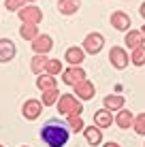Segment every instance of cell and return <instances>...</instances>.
Wrapping results in <instances>:
<instances>
[{"label": "cell", "mask_w": 145, "mask_h": 147, "mask_svg": "<svg viewBox=\"0 0 145 147\" xmlns=\"http://www.w3.org/2000/svg\"><path fill=\"white\" fill-rule=\"evenodd\" d=\"M79 7H81V2L79 0H58V11L62 15H73L79 11Z\"/></svg>", "instance_id": "16"}, {"label": "cell", "mask_w": 145, "mask_h": 147, "mask_svg": "<svg viewBox=\"0 0 145 147\" xmlns=\"http://www.w3.org/2000/svg\"><path fill=\"white\" fill-rule=\"evenodd\" d=\"M24 4H26V0H4V7H7L9 11H19Z\"/></svg>", "instance_id": "27"}, {"label": "cell", "mask_w": 145, "mask_h": 147, "mask_svg": "<svg viewBox=\"0 0 145 147\" xmlns=\"http://www.w3.org/2000/svg\"><path fill=\"white\" fill-rule=\"evenodd\" d=\"M73 88H75V96H77L79 100H92L94 94H96V88H94V83H92V81H88V79L79 81V83L73 85Z\"/></svg>", "instance_id": "8"}, {"label": "cell", "mask_w": 145, "mask_h": 147, "mask_svg": "<svg viewBox=\"0 0 145 147\" xmlns=\"http://www.w3.org/2000/svg\"><path fill=\"white\" fill-rule=\"evenodd\" d=\"M141 32H143V36H145V26H143V28H141Z\"/></svg>", "instance_id": "30"}, {"label": "cell", "mask_w": 145, "mask_h": 147, "mask_svg": "<svg viewBox=\"0 0 145 147\" xmlns=\"http://www.w3.org/2000/svg\"><path fill=\"white\" fill-rule=\"evenodd\" d=\"M0 147H4V145H0Z\"/></svg>", "instance_id": "32"}, {"label": "cell", "mask_w": 145, "mask_h": 147, "mask_svg": "<svg viewBox=\"0 0 145 147\" xmlns=\"http://www.w3.org/2000/svg\"><path fill=\"white\" fill-rule=\"evenodd\" d=\"M83 136H86V141H88L92 147H98V145L103 143V132H100V128H98L96 124L83 128Z\"/></svg>", "instance_id": "14"}, {"label": "cell", "mask_w": 145, "mask_h": 147, "mask_svg": "<svg viewBox=\"0 0 145 147\" xmlns=\"http://www.w3.org/2000/svg\"><path fill=\"white\" fill-rule=\"evenodd\" d=\"M58 113L60 115H81L83 113V105L77 96L73 94H60L58 98Z\"/></svg>", "instance_id": "2"}, {"label": "cell", "mask_w": 145, "mask_h": 147, "mask_svg": "<svg viewBox=\"0 0 145 147\" xmlns=\"http://www.w3.org/2000/svg\"><path fill=\"white\" fill-rule=\"evenodd\" d=\"M66 126H68V130H73V134L75 132H81V130L86 128L81 115H66Z\"/></svg>", "instance_id": "23"}, {"label": "cell", "mask_w": 145, "mask_h": 147, "mask_svg": "<svg viewBox=\"0 0 145 147\" xmlns=\"http://www.w3.org/2000/svg\"><path fill=\"white\" fill-rule=\"evenodd\" d=\"M15 53H17V49H15L13 40L11 38H0V64L11 62L15 58Z\"/></svg>", "instance_id": "10"}, {"label": "cell", "mask_w": 145, "mask_h": 147, "mask_svg": "<svg viewBox=\"0 0 145 147\" xmlns=\"http://www.w3.org/2000/svg\"><path fill=\"white\" fill-rule=\"evenodd\" d=\"M26 2H28V4H32V2H34V0H26Z\"/></svg>", "instance_id": "31"}, {"label": "cell", "mask_w": 145, "mask_h": 147, "mask_svg": "<svg viewBox=\"0 0 145 147\" xmlns=\"http://www.w3.org/2000/svg\"><path fill=\"white\" fill-rule=\"evenodd\" d=\"M86 79V70H83L81 66H68L62 70V81L66 85H77L79 81Z\"/></svg>", "instance_id": "7"}, {"label": "cell", "mask_w": 145, "mask_h": 147, "mask_svg": "<svg viewBox=\"0 0 145 147\" xmlns=\"http://www.w3.org/2000/svg\"><path fill=\"white\" fill-rule=\"evenodd\" d=\"M83 58H86V51H83L81 47H71L64 53V60H66L71 66H79V64L83 62Z\"/></svg>", "instance_id": "15"}, {"label": "cell", "mask_w": 145, "mask_h": 147, "mask_svg": "<svg viewBox=\"0 0 145 147\" xmlns=\"http://www.w3.org/2000/svg\"><path fill=\"white\" fill-rule=\"evenodd\" d=\"M139 45H145V36H143V32L141 30H128L126 32V47H139Z\"/></svg>", "instance_id": "17"}, {"label": "cell", "mask_w": 145, "mask_h": 147, "mask_svg": "<svg viewBox=\"0 0 145 147\" xmlns=\"http://www.w3.org/2000/svg\"><path fill=\"white\" fill-rule=\"evenodd\" d=\"M130 60H132L134 66H143V64H145V45H139V47L132 49Z\"/></svg>", "instance_id": "25"}, {"label": "cell", "mask_w": 145, "mask_h": 147, "mask_svg": "<svg viewBox=\"0 0 145 147\" xmlns=\"http://www.w3.org/2000/svg\"><path fill=\"white\" fill-rule=\"evenodd\" d=\"M41 139L47 147H64L71 139V132H68V126L62 124L58 119H51L43 126L41 130Z\"/></svg>", "instance_id": "1"}, {"label": "cell", "mask_w": 145, "mask_h": 147, "mask_svg": "<svg viewBox=\"0 0 145 147\" xmlns=\"http://www.w3.org/2000/svg\"><path fill=\"white\" fill-rule=\"evenodd\" d=\"M19 19H22V24H41L43 22V11L38 7H34V4H24L22 9L17 11Z\"/></svg>", "instance_id": "3"}, {"label": "cell", "mask_w": 145, "mask_h": 147, "mask_svg": "<svg viewBox=\"0 0 145 147\" xmlns=\"http://www.w3.org/2000/svg\"><path fill=\"white\" fill-rule=\"evenodd\" d=\"M62 70H64V66H62V62H60L58 58H53V60H47V64H45V73L47 75H62Z\"/></svg>", "instance_id": "24"}, {"label": "cell", "mask_w": 145, "mask_h": 147, "mask_svg": "<svg viewBox=\"0 0 145 147\" xmlns=\"http://www.w3.org/2000/svg\"><path fill=\"white\" fill-rule=\"evenodd\" d=\"M24 147H26V145H24Z\"/></svg>", "instance_id": "33"}, {"label": "cell", "mask_w": 145, "mask_h": 147, "mask_svg": "<svg viewBox=\"0 0 145 147\" xmlns=\"http://www.w3.org/2000/svg\"><path fill=\"white\" fill-rule=\"evenodd\" d=\"M47 53H34V58H32V62H30V68H32V73L34 75H41L45 73V64H47Z\"/></svg>", "instance_id": "20"}, {"label": "cell", "mask_w": 145, "mask_h": 147, "mask_svg": "<svg viewBox=\"0 0 145 147\" xmlns=\"http://www.w3.org/2000/svg\"><path fill=\"white\" fill-rule=\"evenodd\" d=\"M132 128H134V132H137V134H143V136H145V113L134 115V119H132Z\"/></svg>", "instance_id": "26"}, {"label": "cell", "mask_w": 145, "mask_h": 147, "mask_svg": "<svg viewBox=\"0 0 145 147\" xmlns=\"http://www.w3.org/2000/svg\"><path fill=\"white\" fill-rule=\"evenodd\" d=\"M43 107H45V105L41 102V100H36V98H28L26 102H24V107H22V115H24V117H26L28 121H34V119L41 117Z\"/></svg>", "instance_id": "5"}, {"label": "cell", "mask_w": 145, "mask_h": 147, "mask_svg": "<svg viewBox=\"0 0 145 147\" xmlns=\"http://www.w3.org/2000/svg\"><path fill=\"white\" fill-rule=\"evenodd\" d=\"M130 17H128L124 11H113L111 13V26L119 30V32H124V30H130Z\"/></svg>", "instance_id": "11"}, {"label": "cell", "mask_w": 145, "mask_h": 147, "mask_svg": "<svg viewBox=\"0 0 145 147\" xmlns=\"http://www.w3.org/2000/svg\"><path fill=\"white\" fill-rule=\"evenodd\" d=\"M30 43H32L34 53H49L53 49V38L49 36V34H38V36L32 38Z\"/></svg>", "instance_id": "9"}, {"label": "cell", "mask_w": 145, "mask_h": 147, "mask_svg": "<svg viewBox=\"0 0 145 147\" xmlns=\"http://www.w3.org/2000/svg\"><path fill=\"white\" fill-rule=\"evenodd\" d=\"M132 119H134V115H132L128 109H119L117 115L113 117V124H115L117 128L126 130V128H132Z\"/></svg>", "instance_id": "13"}, {"label": "cell", "mask_w": 145, "mask_h": 147, "mask_svg": "<svg viewBox=\"0 0 145 147\" xmlns=\"http://www.w3.org/2000/svg\"><path fill=\"white\" fill-rule=\"evenodd\" d=\"M36 88L41 90V92L51 90V88H58L56 77H53V75H47V73H41V75H38V79H36Z\"/></svg>", "instance_id": "19"}, {"label": "cell", "mask_w": 145, "mask_h": 147, "mask_svg": "<svg viewBox=\"0 0 145 147\" xmlns=\"http://www.w3.org/2000/svg\"><path fill=\"white\" fill-rule=\"evenodd\" d=\"M103 147H122L119 143H115V141H107V143H105Z\"/></svg>", "instance_id": "28"}, {"label": "cell", "mask_w": 145, "mask_h": 147, "mask_svg": "<svg viewBox=\"0 0 145 147\" xmlns=\"http://www.w3.org/2000/svg\"><path fill=\"white\" fill-rule=\"evenodd\" d=\"M139 13H141V17H143V19H145V2H143V4H141V9H139Z\"/></svg>", "instance_id": "29"}, {"label": "cell", "mask_w": 145, "mask_h": 147, "mask_svg": "<svg viewBox=\"0 0 145 147\" xmlns=\"http://www.w3.org/2000/svg\"><path fill=\"white\" fill-rule=\"evenodd\" d=\"M83 51L90 53V55H96V53H100V49L105 47V36L100 32H90L86 38H83Z\"/></svg>", "instance_id": "4"}, {"label": "cell", "mask_w": 145, "mask_h": 147, "mask_svg": "<svg viewBox=\"0 0 145 147\" xmlns=\"http://www.w3.org/2000/svg\"><path fill=\"white\" fill-rule=\"evenodd\" d=\"M109 60H111V64L117 70H122V68L128 66L130 55L126 53V49H124V47H111V49H109Z\"/></svg>", "instance_id": "6"}, {"label": "cell", "mask_w": 145, "mask_h": 147, "mask_svg": "<svg viewBox=\"0 0 145 147\" xmlns=\"http://www.w3.org/2000/svg\"><path fill=\"white\" fill-rule=\"evenodd\" d=\"M19 36L26 38V40H32L38 36V26L36 24H22V28H19Z\"/></svg>", "instance_id": "21"}, {"label": "cell", "mask_w": 145, "mask_h": 147, "mask_svg": "<svg viewBox=\"0 0 145 147\" xmlns=\"http://www.w3.org/2000/svg\"><path fill=\"white\" fill-rule=\"evenodd\" d=\"M94 124L98 126L100 130H107L109 126H113V115H111V111L109 109H98L96 113H94Z\"/></svg>", "instance_id": "12"}, {"label": "cell", "mask_w": 145, "mask_h": 147, "mask_svg": "<svg viewBox=\"0 0 145 147\" xmlns=\"http://www.w3.org/2000/svg\"><path fill=\"white\" fill-rule=\"evenodd\" d=\"M58 98H60V90L58 88H51V90H45V92H43L41 102L45 105V107H53V105L58 102Z\"/></svg>", "instance_id": "22"}, {"label": "cell", "mask_w": 145, "mask_h": 147, "mask_svg": "<svg viewBox=\"0 0 145 147\" xmlns=\"http://www.w3.org/2000/svg\"><path fill=\"white\" fill-rule=\"evenodd\" d=\"M103 102H105V109H109V111H119V109H124L126 98H124V96H117V94H111V96H107Z\"/></svg>", "instance_id": "18"}]
</instances>
